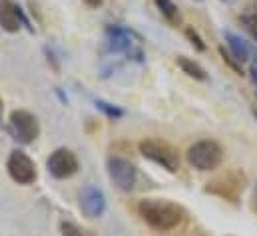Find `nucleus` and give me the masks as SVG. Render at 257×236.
I'll return each instance as SVG.
<instances>
[{
	"label": "nucleus",
	"mask_w": 257,
	"mask_h": 236,
	"mask_svg": "<svg viewBox=\"0 0 257 236\" xmlns=\"http://www.w3.org/2000/svg\"><path fill=\"white\" fill-rule=\"evenodd\" d=\"M108 175L114 180V184L122 190H130L136 184L138 171L134 167V163H130L124 157H110L108 159Z\"/></svg>",
	"instance_id": "6e6552de"
},
{
	"label": "nucleus",
	"mask_w": 257,
	"mask_h": 236,
	"mask_svg": "<svg viewBox=\"0 0 257 236\" xmlns=\"http://www.w3.org/2000/svg\"><path fill=\"white\" fill-rule=\"evenodd\" d=\"M46 167H48V173L54 178H68L76 175V171H78V157L70 149L60 147L54 153H50Z\"/></svg>",
	"instance_id": "0eeeda50"
},
{
	"label": "nucleus",
	"mask_w": 257,
	"mask_h": 236,
	"mask_svg": "<svg viewBox=\"0 0 257 236\" xmlns=\"http://www.w3.org/2000/svg\"><path fill=\"white\" fill-rule=\"evenodd\" d=\"M22 26L30 28L26 16L22 14V8L12 0H0V28L8 34H16Z\"/></svg>",
	"instance_id": "9d476101"
},
{
	"label": "nucleus",
	"mask_w": 257,
	"mask_h": 236,
	"mask_svg": "<svg viewBox=\"0 0 257 236\" xmlns=\"http://www.w3.org/2000/svg\"><path fill=\"white\" fill-rule=\"evenodd\" d=\"M60 230H62V236H96L94 230L84 228V226H80V224H76L72 220H64L60 224Z\"/></svg>",
	"instance_id": "2eb2a0df"
},
{
	"label": "nucleus",
	"mask_w": 257,
	"mask_h": 236,
	"mask_svg": "<svg viewBox=\"0 0 257 236\" xmlns=\"http://www.w3.org/2000/svg\"><path fill=\"white\" fill-rule=\"evenodd\" d=\"M96 106H98V110L100 112H104L108 118L112 119H118L124 116V110H120V108H116V106H112V104H108V102H102V100H98L96 102Z\"/></svg>",
	"instance_id": "dca6fc26"
},
{
	"label": "nucleus",
	"mask_w": 257,
	"mask_h": 236,
	"mask_svg": "<svg viewBox=\"0 0 257 236\" xmlns=\"http://www.w3.org/2000/svg\"><path fill=\"white\" fill-rule=\"evenodd\" d=\"M140 153L146 159H150L152 163L164 167L170 173H176L180 169V155H178V151L170 143H166L162 139H144L140 143Z\"/></svg>",
	"instance_id": "7ed1b4c3"
},
{
	"label": "nucleus",
	"mask_w": 257,
	"mask_h": 236,
	"mask_svg": "<svg viewBox=\"0 0 257 236\" xmlns=\"http://www.w3.org/2000/svg\"><path fill=\"white\" fill-rule=\"evenodd\" d=\"M176 64L180 66V70H182L186 76H190V78H193V80H197V82H205V80H207L205 70H203L195 60L186 58V56H178Z\"/></svg>",
	"instance_id": "ddd939ff"
},
{
	"label": "nucleus",
	"mask_w": 257,
	"mask_h": 236,
	"mask_svg": "<svg viewBox=\"0 0 257 236\" xmlns=\"http://www.w3.org/2000/svg\"><path fill=\"white\" fill-rule=\"evenodd\" d=\"M219 54H221L223 62H227V64H229V68H233L235 72H239V74H241V64H239L237 60L233 58L229 52H225V48H219Z\"/></svg>",
	"instance_id": "6ab92c4d"
},
{
	"label": "nucleus",
	"mask_w": 257,
	"mask_h": 236,
	"mask_svg": "<svg viewBox=\"0 0 257 236\" xmlns=\"http://www.w3.org/2000/svg\"><path fill=\"white\" fill-rule=\"evenodd\" d=\"M8 123H10L12 137L18 143H22V145L34 143L38 139V135H40V123H38V119H36L34 114H30L26 110H14L10 114Z\"/></svg>",
	"instance_id": "39448f33"
},
{
	"label": "nucleus",
	"mask_w": 257,
	"mask_h": 236,
	"mask_svg": "<svg viewBox=\"0 0 257 236\" xmlns=\"http://www.w3.org/2000/svg\"><path fill=\"white\" fill-rule=\"evenodd\" d=\"M241 24L247 30V34L257 42V14H243L241 16Z\"/></svg>",
	"instance_id": "f3484780"
},
{
	"label": "nucleus",
	"mask_w": 257,
	"mask_h": 236,
	"mask_svg": "<svg viewBox=\"0 0 257 236\" xmlns=\"http://www.w3.org/2000/svg\"><path fill=\"white\" fill-rule=\"evenodd\" d=\"M6 171H8L10 178L16 180L18 184H32L36 180V177H38L34 161L24 151H18V149L8 155Z\"/></svg>",
	"instance_id": "423d86ee"
},
{
	"label": "nucleus",
	"mask_w": 257,
	"mask_h": 236,
	"mask_svg": "<svg viewBox=\"0 0 257 236\" xmlns=\"http://www.w3.org/2000/svg\"><path fill=\"white\" fill-rule=\"evenodd\" d=\"M156 6L160 8V12L164 14V18L168 22H172V24H178L180 22V10L174 4V0H156Z\"/></svg>",
	"instance_id": "4468645a"
},
{
	"label": "nucleus",
	"mask_w": 257,
	"mask_h": 236,
	"mask_svg": "<svg viewBox=\"0 0 257 236\" xmlns=\"http://www.w3.org/2000/svg\"><path fill=\"white\" fill-rule=\"evenodd\" d=\"M225 44L229 48V54L237 60L239 64H245L249 60V46L233 32H225Z\"/></svg>",
	"instance_id": "f8f14e48"
},
{
	"label": "nucleus",
	"mask_w": 257,
	"mask_h": 236,
	"mask_svg": "<svg viewBox=\"0 0 257 236\" xmlns=\"http://www.w3.org/2000/svg\"><path fill=\"white\" fill-rule=\"evenodd\" d=\"M253 116H255V119H257V110H255V112H253Z\"/></svg>",
	"instance_id": "4be33fe9"
},
{
	"label": "nucleus",
	"mask_w": 257,
	"mask_h": 236,
	"mask_svg": "<svg viewBox=\"0 0 257 236\" xmlns=\"http://www.w3.org/2000/svg\"><path fill=\"white\" fill-rule=\"evenodd\" d=\"M186 38L192 42V46L195 48V50H199V52H205V44H203L201 36L197 34V30H193L192 26H188V28H186Z\"/></svg>",
	"instance_id": "a211bd4d"
},
{
	"label": "nucleus",
	"mask_w": 257,
	"mask_h": 236,
	"mask_svg": "<svg viewBox=\"0 0 257 236\" xmlns=\"http://www.w3.org/2000/svg\"><path fill=\"white\" fill-rule=\"evenodd\" d=\"M223 161V149L213 139H201L188 149V163L197 171H215Z\"/></svg>",
	"instance_id": "f03ea898"
},
{
	"label": "nucleus",
	"mask_w": 257,
	"mask_h": 236,
	"mask_svg": "<svg viewBox=\"0 0 257 236\" xmlns=\"http://www.w3.org/2000/svg\"><path fill=\"white\" fill-rule=\"evenodd\" d=\"M108 48L112 52H128L130 56H136V60H142L144 54L140 48H134L132 42V32H128L126 28H118V26H110L108 28Z\"/></svg>",
	"instance_id": "9b49d317"
},
{
	"label": "nucleus",
	"mask_w": 257,
	"mask_h": 236,
	"mask_svg": "<svg viewBox=\"0 0 257 236\" xmlns=\"http://www.w3.org/2000/svg\"><path fill=\"white\" fill-rule=\"evenodd\" d=\"M245 182H247V178L241 171H227L225 175H219L213 180H209L205 184V192L225 198L229 202H237L245 188Z\"/></svg>",
	"instance_id": "20e7f679"
},
{
	"label": "nucleus",
	"mask_w": 257,
	"mask_h": 236,
	"mask_svg": "<svg viewBox=\"0 0 257 236\" xmlns=\"http://www.w3.org/2000/svg\"><path fill=\"white\" fill-rule=\"evenodd\" d=\"M84 4L90 6V8H100L104 4V0H84Z\"/></svg>",
	"instance_id": "aec40b11"
},
{
	"label": "nucleus",
	"mask_w": 257,
	"mask_h": 236,
	"mask_svg": "<svg viewBox=\"0 0 257 236\" xmlns=\"http://www.w3.org/2000/svg\"><path fill=\"white\" fill-rule=\"evenodd\" d=\"M80 210L88 218L102 216L104 210H106V196H104V192L98 186H94V184L84 186L82 192H80Z\"/></svg>",
	"instance_id": "1a4fd4ad"
},
{
	"label": "nucleus",
	"mask_w": 257,
	"mask_h": 236,
	"mask_svg": "<svg viewBox=\"0 0 257 236\" xmlns=\"http://www.w3.org/2000/svg\"><path fill=\"white\" fill-rule=\"evenodd\" d=\"M251 208H253V212L257 214V186H255V190H253V198H251Z\"/></svg>",
	"instance_id": "412c9836"
},
{
	"label": "nucleus",
	"mask_w": 257,
	"mask_h": 236,
	"mask_svg": "<svg viewBox=\"0 0 257 236\" xmlns=\"http://www.w3.org/2000/svg\"><path fill=\"white\" fill-rule=\"evenodd\" d=\"M138 214L142 216V220L160 232H168L178 228L184 218H186V210L184 206L166 200V198H144L138 204Z\"/></svg>",
	"instance_id": "f257e3e1"
}]
</instances>
